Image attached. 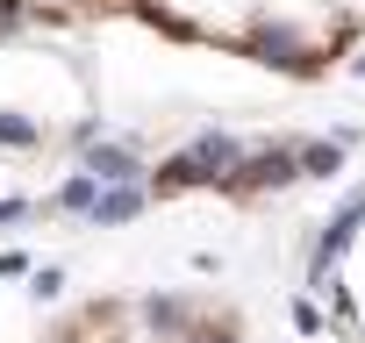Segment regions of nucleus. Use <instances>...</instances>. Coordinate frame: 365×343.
<instances>
[{
	"instance_id": "1",
	"label": "nucleus",
	"mask_w": 365,
	"mask_h": 343,
	"mask_svg": "<svg viewBox=\"0 0 365 343\" xmlns=\"http://www.w3.org/2000/svg\"><path fill=\"white\" fill-rule=\"evenodd\" d=\"M115 15V0H0V36H29V29H72Z\"/></svg>"
}]
</instances>
